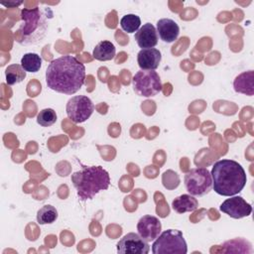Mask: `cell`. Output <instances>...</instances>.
<instances>
[{
	"label": "cell",
	"instance_id": "cell-1",
	"mask_svg": "<svg viewBox=\"0 0 254 254\" xmlns=\"http://www.w3.org/2000/svg\"><path fill=\"white\" fill-rule=\"evenodd\" d=\"M84 64L70 55L53 60L46 70L48 87L59 93L74 94L84 84Z\"/></svg>",
	"mask_w": 254,
	"mask_h": 254
},
{
	"label": "cell",
	"instance_id": "cell-2",
	"mask_svg": "<svg viewBox=\"0 0 254 254\" xmlns=\"http://www.w3.org/2000/svg\"><path fill=\"white\" fill-rule=\"evenodd\" d=\"M210 175L214 191L223 196H232L239 193L247 182L246 173L242 166L230 159L215 162Z\"/></svg>",
	"mask_w": 254,
	"mask_h": 254
},
{
	"label": "cell",
	"instance_id": "cell-3",
	"mask_svg": "<svg viewBox=\"0 0 254 254\" xmlns=\"http://www.w3.org/2000/svg\"><path fill=\"white\" fill-rule=\"evenodd\" d=\"M71 183L81 201L92 199L95 194L109 188L110 177L101 166H82L71 175Z\"/></svg>",
	"mask_w": 254,
	"mask_h": 254
},
{
	"label": "cell",
	"instance_id": "cell-4",
	"mask_svg": "<svg viewBox=\"0 0 254 254\" xmlns=\"http://www.w3.org/2000/svg\"><path fill=\"white\" fill-rule=\"evenodd\" d=\"M21 20L17 33V42L21 45L30 46L39 44L46 36L49 29V21L46 13L41 8H24L21 11Z\"/></svg>",
	"mask_w": 254,
	"mask_h": 254
},
{
	"label": "cell",
	"instance_id": "cell-5",
	"mask_svg": "<svg viewBox=\"0 0 254 254\" xmlns=\"http://www.w3.org/2000/svg\"><path fill=\"white\" fill-rule=\"evenodd\" d=\"M152 252L154 254H186L188 252V245L180 230L167 229L154 240Z\"/></svg>",
	"mask_w": 254,
	"mask_h": 254
},
{
	"label": "cell",
	"instance_id": "cell-6",
	"mask_svg": "<svg viewBox=\"0 0 254 254\" xmlns=\"http://www.w3.org/2000/svg\"><path fill=\"white\" fill-rule=\"evenodd\" d=\"M186 190L193 196H203L212 189L210 172L206 168H194L189 171L184 178Z\"/></svg>",
	"mask_w": 254,
	"mask_h": 254
},
{
	"label": "cell",
	"instance_id": "cell-7",
	"mask_svg": "<svg viewBox=\"0 0 254 254\" xmlns=\"http://www.w3.org/2000/svg\"><path fill=\"white\" fill-rule=\"evenodd\" d=\"M133 89L139 96L151 97L162 91L161 78L155 70H139L132 78Z\"/></svg>",
	"mask_w": 254,
	"mask_h": 254
},
{
	"label": "cell",
	"instance_id": "cell-8",
	"mask_svg": "<svg viewBox=\"0 0 254 254\" xmlns=\"http://www.w3.org/2000/svg\"><path fill=\"white\" fill-rule=\"evenodd\" d=\"M67 117L73 123L86 121L94 111V104L85 95H75L68 99L65 107Z\"/></svg>",
	"mask_w": 254,
	"mask_h": 254
},
{
	"label": "cell",
	"instance_id": "cell-9",
	"mask_svg": "<svg viewBox=\"0 0 254 254\" xmlns=\"http://www.w3.org/2000/svg\"><path fill=\"white\" fill-rule=\"evenodd\" d=\"M117 252L121 254H148L150 246L139 234L130 232L117 243Z\"/></svg>",
	"mask_w": 254,
	"mask_h": 254
},
{
	"label": "cell",
	"instance_id": "cell-10",
	"mask_svg": "<svg viewBox=\"0 0 254 254\" xmlns=\"http://www.w3.org/2000/svg\"><path fill=\"white\" fill-rule=\"evenodd\" d=\"M219 210L228 216L239 219L251 214L252 206L242 196L235 195L225 199L219 206Z\"/></svg>",
	"mask_w": 254,
	"mask_h": 254
},
{
	"label": "cell",
	"instance_id": "cell-11",
	"mask_svg": "<svg viewBox=\"0 0 254 254\" xmlns=\"http://www.w3.org/2000/svg\"><path fill=\"white\" fill-rule=\"evenodd\" d=\"M139 235L147 242L154 241L161 233L162 224L159 218L153 215L142 216L137 223Z\"/></svg>",
	"mask_w": 254,
	"mask_h": 254
},
{
	"label": "cell",
	"instance_id": "cell-12",
	"mask_svg": "<svg viewBox=\"0 0 254 254\" xmlns=\"http://www.w3.org/2000/svg\"><path fill=\"white\" fill-rule=\"evenodd\" d=\"M162 54L158 49H143L137 55L138 65L142 70H155L159 67Z\"/></svg>",
	"mask_w": 254,
	"mask_h": 254
},
{
	"label": "cell",
	"instance_id": "cell-13",
	"mask_svg": "<svg viewBox=\"0 0 254 254\" xmlns=\"http://www.w3.org/2000/svg\"><path fill=\"white\" fill-rule=\"evenodd\" d=\"M158 33L151 23H146L135 33L137 45L143 49L154 48L158 44Z\"/></svg>",
	"mask_w": 254,
	"mask_h": 254
},
{
	"label": "cell",
	"instance_id": "cell-14",
	"mask_svg": "<svg viewBox=\"0 0 254 254\" xmlns=\"http://www.w3.org/2000/svg\"><path fill=\"white\" fill-rule=\"evenodd\" d=\"M157 33L165 43L175 42L180 34L179 25L170 18H163L157 22Z\"/></svg>",
	"mask_w": 254,
	"mask_h": 254
},
{
	"label": "cell",
	"instance_id": "cell-15",
	"mask_svg": "<svg viewBox=\"0 0 254 254\" xmlns=\"http://www.w3.org/2000/svg\"><path fill=\"white\" fill-rule=\"evenodd\" d=\"M254 72L253 70H248L237 75L233 81L234 90L238 93H243L249 96L254 94Z\"/></svg>",
	"mask_w": 254,
	"mask_h": 254
},
{
	"label": "cell",
	"instance_id": "cell-16",
	"mask_svg": "<svg viewBox=\"0 0 254 254\" xmlns=\"http://www.w3.org/2000/svg\"><path fill=\"white\" fill-rule=\"evenodd\" d=\"M172 207L178 213L191 212L198 207V201L191 194H182L173 200Z\"/></svg>",
	"mask_w": 254,
	"mask_h": 254
},
{
	"label": "cell",
	"instance_id": "cell-17",
	"mask_svg": "<svg viewBox=\"0 0 254 254\" xmlns=\"http://www.w3.org/2000/svg\"><path fill=\"white\" fill-rule=\"evenodd\" d=\"M115 53H116L115 47L111 42L101 41L93 49L92 56L97 61L106 62V61L112 60L115 56Z\"/></svg>",
	"mask_w": 254,
	"mask_h": 254
},
{
	"label": "cell",
	"instance_id": "cell-18",
	"mask_svg": "<svg viewBox=\"0 0 254 254\" xmlns=\"http://www.w3.org/2000/svg\"><path fill=\"white\" fill-rule=\"evenodd\" d=\"M26 70L19 64H13L6 67L5 69V77L6 83L8 85H14L20 83L26 77Z\"/></svg>",
	"mask_w": 254,
	"mask_h": 254
},
{
	"label": "cell",
	"instance_id": "cell-19",
	"mask_svg": "<svg viewBox=\"0 0 254 254\" xmlns=\"http://www.w3.org/2000/svg\"><path fill=\"white\" fill-rule=\"evenodd\" d=\"M58 210L55 206L51 204H46L42 206L37 212V221L39 224H51L55 222L58 218Z\"/></svg>",
	"mask_w": 254,
	"mask_h": 254
},
{
	"label": "cell",
	"instance_id": "cell-20",
	"mask_svg": "<svg viewBox=\"0 0 254 254\" xmlns=\"http://www.w3.org/2000/svg\"><path fill=\"white\" fill-rule=\"evenodd\" d=\"M21 65L28 72H37L42 66V58L35 53L25 54L21 59Z\"/></svg>",
	"mask_w": 254,
	"mask_h": 254
},
{
	"label": "cell",
	"instance_id": "cell-21",
	"mask_svg": "<svg viewBox=\"0 0 254 254\" xmlns=\"http://www.w3.org/2000/svg\"><path fill=\"white\" fill-rule=\"evenodd\" d=\"M141 25V19L135 14H127L120 20V26L123 31L127 33H135L139 30Z\"/></svg>",
	"mask_w": 254,
	"mask_h": 254
},
{
	"label": "cell",
	"instance_id": "cell-22",
	"mask_svg": "<svg viewBox=\"0 0 254 254\" xmlns=\"http://www.w3.org/2000/svg\"><path fill=\"white\" fill-rule=\"evenodd\" d=\"M57 113L52 108H45L41 110L37 115V122L43 127L52 126L57 122Z\"/></svg>",
	"mask_w": 254,
	"mask_h": 254
},
{
	"label": "cell",
	"instance_id": "cell-23",
	"mask_svg": "<svg viewBox=\"0 0 254 254\" xmlns=\"http://www.w3.org/2000/svg\"><path fill=\"white\" fill-rule=\"evenodd\" d=\"M23 2L22 1H19V2H16V1H9V2H1V4L5 7H18L22 4Z\"/></svg>",
	"mask_w": 254,
	"mask_h": 254
}]
</instances>
